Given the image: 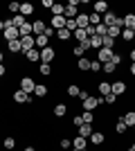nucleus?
<instances>
[{
    "mask_svg": "<svg viewBox=\"0 0 135 151\" xmlns=\"http://www.w3.org/2000/svg\"><path fill=\"white\" fill-rule=\"evenodd\" d=\"M99 104H104V97H86L84 101H81V106H84V111H90V113H95V108L99 106Z\"/></svg>",
    "mask_w": 135,
    "mask_h": 151,
    "instance_id": "1",
    "label": "nucleus"
},
{
    "mask_svg": "<svg viewBox=\"0 0 135 151\" xmlns=\"http://www.w3.org/2000/svg\"><path fill=\"white\" fill-rule=\"evenodd\" d=\"M79 5H81V0H70L68 7H65V12H63V16L65 18H77V7Z\"/></svg>",
    "mask_w": 135,
    "mask_h": 151,
    "instance_id": "2",
    "label": "nucleus"
},
{
    "mask_svg": "<svg viewBox=\"0 0 135 151\" xmlns=\"http://www.w3.org/2000/svg\"><path fill=\"white\" fill-rule=\"evenodd\" d=\"M34 88H36V83H34L32 77H23V79H20V90H23V93L32 95V93H34Z\"/></svg>",
    "mask_w": 135,
    "mask_h": 151,
    "instance_id": "3",
    "label": "nucleus"
},
{
    "mask_svg": "<svg viewBox=\"0 0 135 151\" xmlns=\"http://www.w3.org/2000/svg\"><path fill=\"white\" fill-rule=\"evenodd\" d=\"M45 32H47V23H45V20H34L32 23V34H36V36H43Z\"/></svg>",
    "mask_w": 135,
    "mask_h": 151,
    "instance_id": "4",
    "label": "nucleus"
},
{
    "mask_svg": "<svg viewBox=\"0 0 135 151\" xmlns=\"http://www.w3.org/2000/svg\"><path fill=\"white\" fill-rule=\"evenodd\" d=\"M113 54H115L113 50H108V47H101V50H97V61H99V63H108L110 59H113Z\"/></svg>",
    "mask_w": 135,
    "mask_h": 151,
    "instance_id": "5",
    "label": "nucleus"
},
{
    "mask_svg": "<svg viewBox=\"0 0 135 151\" xmlns=\"http://www.w3.org/2000/svg\"><path fill=\"white\" fill-rule=\"evenodd\" d=\"M65 23H68V18H65V16H52L50 27H52L54 32H59V29H63V27H65Z\"/></svg>",
    "mask_w": 135,
    "mask_h": 151,
    "instance_id": "6",
    "label": "nucleus"
},
{
    "mask_svg": "<svg viewBox=\"0 0 135 151\" xmlns=\"http://www.w3.org/2000/svg\"><path fill=\"white\" fill-rule=\"evenodd\" d=\"M20 45H23V52L32 50V47H36V36H20Z\"/></svg>",
    "mask_w": 135,
    "mask_h": 151,
    "instance_id": "7",
    "label": "nucleus"
},
{
    "mask_svg": "<svg viewBox=\"0 0 135 151\" xmlns=\"http://www.w3.org/2000/svg\"><path fill=\"white\" fill-rule=\"evenodd\" d=\"M14 101H16V104H32V95L23 93V90H16V93H14Z\"/></svg>",
    "mask_w": 135,
    "mask_h": 151,
    "instance_id": "8",
    "label": "nucleus"
},
{
    "mask_svg": "<svg viewBox=\"0 0 135 151\" xmlns=\"http://www.w3.org/2000/svg\"><path fill=\"white\" fill-rule=\"evenodd\" d=\"M54 57H56V52H54V47H45V50H41V61L43 63H50V61H54Z\"/></svg>",
    "mask_w": 135,
    "mask_h": 151,
    "instance_id": "9",
    "label": "nucleus"
},
{
    "mask_svg": "<svg viewBox=\"0 0 135 151\" xmlns=\"http://www.w3.org/2000/svg\"><path fill=\"white\" fill-rule=\"evenodd\" d=\"M7 50L11 52V54H23V45H20V38H16V41H9V43H7Z\"/></svg>",
    "mask_w": 135,
    "mask_h": 151,
    "instance_id": "10",
    "label": "nucleus"
},
{
    "mask_svg": "<svg viewBox=\"0 0 135 151\" xmlns=\"http://www.w3.org/2000/svg\"><path fill=\"white\" fill-rule=\"evenodd\" d=\"M90 142H92L95 147L104 145V142H106V135H104V131H92V135H90Z\"/></svg>",
    "mask_w": 135,
    "mask_h": 151,
    "instance_id": "11",
    "label": "nucleus"
},
{
    "mask_svg": "<svg viewBox=\"0 0 135 151\" xmlns=\"http://www.w3.org/2000/svg\"><path fill=\"white\" fill-rule=\"evenodd\" d=\"M110 90H113V95L119 97V95L126 93V83H124V81H113V83H110Z\"/></svg>",
    "mask_w": 135,
    "mask_h": 151,
    "instance_id": "12",
    "label": "nucleus"
},
{
    "mask_svg": "<svg viewBox=\"0 0 135 151\" xmlns=\"http://www.w3.org/2000/svg\"><path fill=\"white\" fill-rule=\"evenodd\" d=\"M92 131H95V129H92V124H81L77 129V135H81V138H90V135H92Z\"/></svg>",
    "mask_w": 135,
    "mask_h": 151,
    "instance_id": "13",
    "label": "nucleus"
},
{
    "mask_svg": "<svg viewBox=\"0 0 135 151\" xmlns=\"http://www.w3.org/2000/svg\"><path fill=\"white\" fill-rule=\"evenodd\" d=\"M77 27L79 29H86V27H90V20H88V14H77Z\"/></svg>",
    "mask_w": 135,
    "mask_h": 151,
    "instance_id": "14",
    "label": "nucleus"
},
{
    "mask_svg": "<svg viewBox=\"0 0 135 151\" xmlns=\"http://www.w3.org/2000/svg\"><path fill=\"white\" fill-rule=\"evenodd\" d=\"M23 54H25V61H41V50H36V47L23 52Z\"/></svg>",
    "mask_w": 135,
    "mask_h": 151,
    "instance_id": "15",
    "label": "nucleus"
},
{
    "mask_svg": "<svg viewBox=\"0 0 135 151\" xmlns=\"http://www.w3.org/2000/svg\"><path fill=\"white\" fill-rule=\"evenodd\" d=\"M92 12L99 14V16H101V14H106V12H108V2H104V0H97L95 5H92Z\"/></svg>",
    "mask_w": 135,
    "mask_h": 151,
    "instance_id": "16",
    "label": "nucleus"
},
{
    "mask_svg": "<svg viewBox=\"0 0 135 151\" xmlns=\"http://www.w3.org/2000/svg\"><path fill=\"white\" fill-rule=\"evenodd\" d=\"M115 20H117L115 14H113V12H106V14H104V18H101V23L106 27H113V25H115Z\"/></svg>",
    "mask_w": 135,
    "mask_h": 151,
    "instance_id": "17",
    "label": "nucleus"
},
{
    "mask_svg": "<svg viewBox=\"0 0 135 151\" xmlns=\"http://www.w3.org/2000/svg\"><path fill=\"white\" fill-rule=\"evenodd\" d=\"M122 20H124V29H135V14H126Z\"/></svg>",
    "mask_w": 135,
    "mask_h": 151,
    "instance_id": "18",
    "label": "nucleus"
},
{
    "mask_svg": "<svg viewBox=\"0 0 135 151\" xmlns=\"http://www.w3.org/2000/svg\"><path fill=\"white\" fill-rule=\"evenodd\" d=\"M72 38L77 43H84V41H88V34H86V29H74L72 32Z\"/></svg>",
    "mask_w": 135,
    "mask_h": 151,
    "instance_id": "19",
    "label": "nucleus"
},
{
    "mask_svg": "<svg viewBox=\"0 0 135 151\" xmlns=\"http://www.w3.org/2000/svg\"><path fill=\"white\" fill-rule=\"evenodd\" d=\"M122 120L126 126H135V111H129V113H124L122 115Z\"/></svg>",
    "mask_w": 135,
    "mask_h": 151,
    "instance_id": "20",
    "label": "nucleus"
},
{
    "mask_svg": "<svg viewBox=\"0 0 135 151\" xmlns=\"http://www.w3.org/2000/svg\"><path fill=\"white\" fill-rule=\"evenodd\" d=\"M47 45H50V38L45 36H36V50H45V47H47Z\"/></svg>",
    "mask_w": 135,
    "mask_h": 151,
    "instance_id": "21",
    "label": "nucleus"
},
{
    "mask_svg": "<svg viewBox=\"0 0 135 151\" xmlns=\"http://www.w3.org/2000/svg\"><path fill=\"white\" fill-rule=\"evenodd\" d=\"M20 14H23V16L34 14V5H32V2H20Z\"/></svg>",
    "mask_w": 135,
    "mask_h": 151,
    "instance_id": "22",
    "label": "nucleus"
},
{
    "mask_svg": "<svg viewBox=\"0 0 135 151\" xmlns=\"http://www.w3.org/2000/svg\"><path fill=\"white\" fill-rule=\"evenodd\" d=\"M84 52H88V47H84L81 43H77L74 47H72V54H74L77 59H81V57H84Z\"/></svg>",
    "mask_w": 135,
    "mask_h": 151,
    "instance_id": "23",
    "label": "nucleus"
},
{
    "mask_svg": "<svg viewBox=\"0 0 135 151\" xmlns=\"http://www.w3.org/2000/svg\"><path fill=\"white\" fill-rule=\"evenodd\" d=\"M77 68H79V70H90V59H88V57L77 59Z\"/></svg>",
    "mask_w": 135,
    "mask_h": 151,
    "instance_id": "24",
    "label": "nucleus"
},
{
    "mask_svg": "<svg viewBox=\"0 0 135 151\" xmlns=\"http://www.w3.org/2000/svg\"><path fill=\"white\" fill-rule=\"evenodd\" d=\"M72 149H86V138L77 135V138L72 140Z\"/></svg>",
    "mask_w": 135,
    "mask_h": 151,
    "instance_id": "25",
    "label": "nucleus"
},
{
    "mask_svg": "<svg viewBox=\"0 0 135 151\" xmlns=\"http://www.w3.org/2000/svg\"><path fill=\"white\" fill-rule=\"evenodd\" d=\"M65 113H68V106H65V104H56V106H54V115H56V117H65Z\"/></svg>",
    "mask_w": 135,
    "mask_h": 151,
    "instance_id": "26",
    "label": "nucleus"
},
{
    "mask_svg": "<svg viewBox=\"0 0 135 151\" xmlns=\"http://www.w3.org/2000/svg\"><path fill=\"white\" fill-rule=\"evenodd\" d=\"M88 20H90V25H92V27H97L99 23H101V16H99V14H95V12H90V14H88Z\"/></svg>",
    "mask_w": 135,
    "mask_h": 151,
    "instance_id": "27",
    "label": "nucleus"
},
{
    "mask_svg": "<svg viewBox=\"0 0 135 151\" xmlns=\"http://www.w3.org/2000/svg\"><path fill=\"white\" fill-rule=\"evenodd\" d=\"M115 131L119 133V135H124V133L129 131V126L124 124V120H122V117H119V120H117V124H115Z\"/></svg>",
    "mask_w": 135,
    "mask_h": 151,
    "instance_id": "28",
    "label": "nucleus"
},
{
    "mask_svg": "<svg viewBox=\"0 0 135 151\" xmlns=\"http://www.w3.org/2000/svg\"><path fill=\"white\" fill-rule=\"evenodd\" d=\"M34 95H36V97H45V95H47V86H43V83H36Z\"/></svg>",
    "mask_w": 135,
    "mask_h": 151,
    "instance_id": "29",
    "label": "nucleus"
},
{
    "mask_svg": "<svg viewBox=\"0 0 135 151\" xmlns=\"http://www.w3.org/2000/svg\"><path fill=\"white\" fill-rule=\"evenodd\" d=\"M99 93H101V97L110 95V93H113V90H110V83L108 81H101V83H99Z\"/></svg>",
    "mask_w": 135,
    "mask_h": 151,
    "instance_id": "30",
    "label": "nucleus"
},
{
    "mask_svg": "<svg viewBox=\"0 0 135 151\" xmlns=\"http://www.w3.org/2000/svg\"><path fill=\"white\" fill-rule=\"evenodd\" d=\"M90 47H95V50H101V36H90Z\"/></svg>",
    "mask_w": 135,
    "mask_h": 151,
    "instance_id": "31",
    "label": "nucleus"
},
{
    "mask_svg": "<svg viewBox=\"0 0 135 151\" xmlns=\"http://www.w3.org/2000/svg\"><path fill=\"white\" fill-rule=\"evenodd\" d=\"M11 20H14V27H23V25H25V23H27L23 14H16V16H14Z\"/></svg>",
    "mask_w": 135,
    "mask_h": 151,
    "instance_id": "32",
    "label": "nucleus"
},
{
    "mask_svg": "<svg viewBox=\"0 0 135 151\" xmlns=\"http://www.w3.org/2000/svg\"><path fill=\"white\" fill-rule=\"evenodd\" d=\"M20 36H32V23H25L23 27H18Z\"/></svg>",
    "mask_w": 135,
    "mask_h": 151,
    "instance_id": "33",
    "label": "nucleus"
},
{
    "mask_svg": "<svg viewBox=\"0 0 135 151\" xmlns=\"http://www.w3.org/2000/svg\"><path fill=\"white\" fill-rule=\"evenodd\" d=\"M101 47H108V50H113V47H115V38L104 36V38H101Z\"/></svg>",
    "mask_w": 135,
    "mask_h": 151,
    "instance_id": "34",
    "label": "nucleus"
},
{
    "mask_svg": "<svg viewBox=\"0 0 135 151\" xmlns=\"http://www.w3.org/2000/svg\"><path fill=\"white\" fill-rule=\"evenodd\" d=\"M56 36L61 38V41H70V38H72V32H68V29L63 27V29H59V32H56Z\"/></svg>",
    "mask_w": 135,
    "mask_h": 151,
    "instance_id": "35",
    "label": "nucleus"
},
{
    "mask_svg": "<svg viewBox=\"0 0 135 151\" xmlns=\"http://www.w3.org/2000/svg\"><path fill=\"white\" fill-rule=\"evenodd\" d=\"M81 117H84V124H92L95 122V113H90V111H84Z\"/></svg>",
    "mask_w": 135,
    "mask_h": 151,
    "instance_id": "36",
    "label": "nucleus"
},
{
    "mask_svg": "<svg viewBox=\"0 0 135 151\" xmlns=\"http://www.w3.org/2000/svg\"><path fill=\"white\" fill-rule=\"evenodd\" d=\"M101 68H104V72H106V75H113V72L117 70V65L108 61V63H101Z\"/></svg>",
    "mask_w": 135,
    "mask_h": 151,
    "instance_id": "37",
    "label": "nucleus"
},
{
    "mask_svg": "<svg viewBox=\"0 0 135 151\" xmlns=\"http://www.w3.org/2000/svg\"><path fill=\"white\" fill-rule=\"evenodd\" d=\"M50 12H52V16H63L65 7H63V5H56V2H54V7H52Z\"/></svg>",
    "mask_w": 135,
    "mask_h": 151,
    "instance_id": "38",
    "label": "nucleus"
},
{
    "mask_svg": "<svg viewBox=\"0 0 135 151\" xmlns=\"http://www.w3.org/2000/svg\"><path fill=\"white\" fill-rule=\"evenodd\" d=\"M79 93H81V88H79V86H74V83H70V86H68V95H70V97H79Z\"/></svg>",
    "mask_w": 135,
    "mask_h": 151,
    "instance_id": "39",
    "label": "nucleus"
},
{
    "mask_svg": "<svg viewBox=\"0 0 135 151\" xmlns=\"http://www.w3.org/2000/svg\"><path fill=\"white\" fill-rule=\"evenodd\" d=\"M39 72H41V75H45V77H47V75H52V65H50V63H41Z\"/></svg>",
    "mask_w": 135,
    "mask_h": 151,
    "instance_id": "40",
    "label": "nucleus"
},
{
    "mask_svg": "<svg viewBox=\"0 0 135 151\" xmlns=\"http://www.w3.org/2000/svg\"><path fill=\"white\" fill-rule=\"evenodd\" d=\"M119 34H122V29L113 25V27H108V34H106V36H110V38H117V36H119Z\"/></svg>",
    "mask_w": 135,
    "mask_h": 151,
    "instance_id": "41",
    "label": "nucleus"
},
{
    "mask_svg": "<svg viewBox=\"0 0 135 151\" xmlns=\"http://www.w3.org/2000/svg\"><path fill=\"white\" fill-rule=\"evenodd\" d=\"M65 29H68V32L79 29V27H77V20H74V18H68V23H65Z\"/></svg>",
    "mask_w": 135,
    "mask_h": 151,
    "instance_id": "42",
    "label": "nucleus"
},
{
    "mask_svg": "<svg viewBox=\"0 0 135 151\" xmlns=\"http://www.w3.org/2000/svg\"><path fill=\"white\" fill-rule=\"evenodd\" d=\"M9 12H11L14 16H16V14H20V2H16V0H14L11 5H9Z\"/></svg>",
    "mask_w": 135,
    "mask_h": 151,
    "instance_id": "43",
    "label": "nucleus"
},
{
    "mask_svg": "<svg viewBox=\"0 0 135 151\" xmlns=\"http://www.w3.org/2000/svg\"><path fill=\"white\" fill-rule=\"evenodd\" d=\"M14 147H16V138H7V140H5V149L11 151Z\"/></svg>",
    "mask_w": 135,
    "mask_h": 151,
    "instance_id": "44",
    "label": "nucleus"
},
{
    "mask_svg": "<svg viewBox=\"0 0 135 151\" xmlns=\"http://www.w3.org/2000/svg\"><path fill=\"white\" fill-rule=\"evenodd\" d=\"M122 36L124 41H133V29H122Z\"/></svg>",
    "mask_w": 135,
    "mask_h": 151,
    "instance_id": "45",
    "label": "nucleus"
},
{
    "mask_svg": "<svg viewBox=\"0 0 135 151\" xmlns=\"http://www.w3.org/2000/svg\"><path fill=\"white\" fill-rule=\"evenodd\" d=\"M90 70H92V72H99V70H101V63L99 61H90Z\"/></svg>",
    "mask_w": 135,
    "mask_h": 151,
    "instance_id": "46",
    "label": "nucleus"
},
{
    "mask_svg": "<svg viewBox=\"0 0 135 151\" xmlns=\"http://www.w3.org/2000/svg\"><path fill=\"white\" fill-rule=\"evenodd\" d=\"M104 101H106V104H115V101H117V95H113V93L106 95V97H104Z\"/></svg>",
    "mask_w": 135,
    "mask_h": 151,
    "instance_id": "47",
    "label": "nucleus"
},
{
    "mask_svg": "<svg viewBox=\"0 0 135 151\" xmlns=\"http://www.w3.org/2000/svg\"><path fill=\"white\" fill-rule=\"evenodd\" d=\"M72 124H74V126L79 129V126L84 124V117H81V115H74V117H72Z\"/></svg>",
    "mask_w": 135,
    "mask_h": 151,
    "instance_id": "48",
    "label": "nucleus"
},
{
    "mask_svg": "<svg viewBox=\"0 0 135 151\" xmlns=\"http://www.w3.org/2000/svg\"><path fill=\"white\" fill-rule=\"evenodd\" d=\"M70 147H72V140L70 138H63V140H61V149H70Z\"/></svg>",
    "mask_w": 135,
    "mask_h": 151,
    "instance_id": "49",
    "label": "nucleus"
},
{
    "mask_svg": "<svg viewBox=\"0 0 135 151\" xmlns=\"http://www.w3.org/2000/svg\"><path fill=\"white\" fill-rule=\"evenodd\" d=\"M110 63H115V65H119V63H122V54H113V59H110Z\"/></svg>",
    "mask_w": 135,
    "mask_h": 151,
    "instance_id": "50",
    "label": "nucleus"
},
{
    "mask_svg": "<svg viewBox=\"0 0 135 151\" xmlns=\"http://www.w3.org/2000/svg\"><path fill=\"white\" fill-rule=\"evenodd\" d=\"M43 7H45V9H52V7H54V2H52V0H43Z\"/></svg>",
    "mask_w": 135,
    "mask_h": 151,
    "instance_id": "51",
    "label": "nucleus"
},
{
    "mask_svg": "<svg viewBox=\"0 0 135 151\" xmlns=\"http://www.w3.org/2000/svg\"><path fill=\"white\" fill-rule=\"evenodd\" d=\"M7 75V68H5V63H0V77H5Z\"/></svg>",
    "mask_w": 135,
    "mask_h": 151,
    "instance_id": "52",
    "label": "nucleus"
},
{
    "mask_svg": "<svg viewBox=\"0 0 135 151\" xmlns=\"http://www.w3.org/2000/svg\"><path fill=\"white\" fill-rule=\"evenodd\" d=\"M129 57H131V63H135V50H131V54H129Z\"/></svg>",
    "mask_w": 135,
    "mask_h": 151,
    "instance_id": "53",
    "label": "nucleus"
},
{
    "mask_svg": "<svg viewBox=\"0 0 135 151\" xmlns=\"http://www.w3.org/2000/svg\"><path fill=\"white\" fill-rule=\"evenodd\" d=\"M131 75L135 77V63H131Z\"/></svg>",
    "mask_w": 135,
    "mask_h": 151,
    "instance_id": "54",
    "label": "nucleus"
},
{
    "mask_svg": "<svg viewBox=\"0 0 135 151\" xmlns=\"http://www.w3.org/2000/svg\"><path fill=\"white\" fill-rule=\"evenodd\" d=\"M0 32H5V20H0Z\"/></svg>",
    "mask_w": 135,
    "mask_h": 151,
    "instance_id": "55",
    "label": "nucleus"
},
{
    "mask_svg": "<svg viewBox=\"0 0 135 151\" xmlns=\"http://www.w3.org/2000/svg\"><path fill=\"white\" fill-rule=\"evenodd\" d=\"M25 151H36V149H34V147H25Z\"/></svg>",
    "mask_w": 135,
    "mask_h": 151,
    "instance_id": "56",
    "label": "nucleus"
},
{
    "mask_svg": "<svg viewBox=\"0 0 135 151\" xmlns=\"http://www.w3.org/2000/svg\"><path fill=\"white\" fill-rule=\"evenodd\" d=\"M2 61H5V57H2V50H0V63H2Z\"/></svg>",
    "mask_w": 135,
    "mask_h": 151,
    "instance_id": "57",
    "label": "nucleus"
},
{
    "mask_svg": "<svg viewBox=\"0 0 135 151\" xmlns=\"http://www.w3.org/2000/svg\"><path fill=\"white\" fill-rule=\"evenodd\" d=\"M131 151H135V142H133V145H131Z\"/></svg>",
    "mask_w": 135,
    "mask_h": 151,
    "instance_id": "58",
    "label": "nucleus"
},
{
    "mask_svg": "<svg viewBox=\"0 0 135 151\" xmlns=\"http://www.w3.org/2000/svg\"><path fill=\"white\" fill-rule=\"evenodd\" d=\"M74 151H88V149H74Z\"/></svg>",
    "mask_w": 135,
    "mask_h": 151,
    "instance_id": "59",
    "label": "nucleus"
},
{
    "mask_svg": "<svg viewBox=\"0 0 135 151\" xmlns=\"http://www.w3.org/2000/svg\"><path fill=\"white\" fill-rule=\"evenodd\" d=\"M133 38H135V29H133Z\"/></svg>",
    "mask_w": 135,
    "mask_h": 151,
    "instance_id": "60",
    "label": "nucleus"
}]
</instances>
